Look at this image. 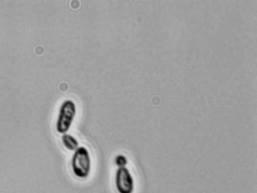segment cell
<instances>
[{"mask_svg": "<svg viewBox=\"0 0 257 193\" xmlns=\"http://www.w3.org/2000/svg\"><path fill=\"white\" fill-rule=\"evenodd\" d=\"M115 184L118 193H133L135 180L130 170L126 167L118 168L115 173Z\"/></svg>", "mask_w": 257, "mask_h": 193, "instance_id": "obj_3", "label": "cell"}, {"mask_svg": "<svg viewBox=\"0 0 257 193\" xmlns=\"http://www.w3.org/2000/svg\"><path fill=\"white\" fill-rule=\"evenodd\" d=\"M71 167L77 177L85 179L89 176L91 171L92 161L86 147L80 146L75 151L71 160Z\"/></svg>", "mask_w": 257, "mask_h": 193, "instance_id": "obj_1", "label": "cell"}, {"mask_svg": "<svg viewBox=\"0 0 257 193\" xmlns=\"http://www.w3.org/2000/svg\"><path fill=\"white\" fill-rule=\"evenodd\" d=\"M77 114V106L71 99H66L62 103L59 111L56 129L60 134L67 133L72 125Z\"/></svg>", "mask_w": 257, "mask_h": 193, "instance_id": "obj_2", "label": "cell"}, {"mask_svg": "<svg viewBox=\"0 0 257 193\" xmlns=\"http://www.w3.org/2000/svg\"><path fill=\"white\" fill-rule=\"evenodd\" d=\"M115 163L118 168L126 167L128 159L125 155L118 154L115 158Z\"/></svg>", "mask_w": 257, "mask_h": 193, "instance_id": "obj_5", "label": "cell"}, {"mask_svg": "<svg viewBox=\"0 0 257 193\" xmlns=\"http://www.w3.org/2000/svg\"><path fill=\"white\" fill-rule=\"evenodd\" d=\"M62 140L64 146L69 150L75 151L79 147L78 140L71 134H64Z\"/></svg>", "mask_w": 257, "mask_h": 193, "instance_id": "obj_4", "label": "cell"}]
</instances>
